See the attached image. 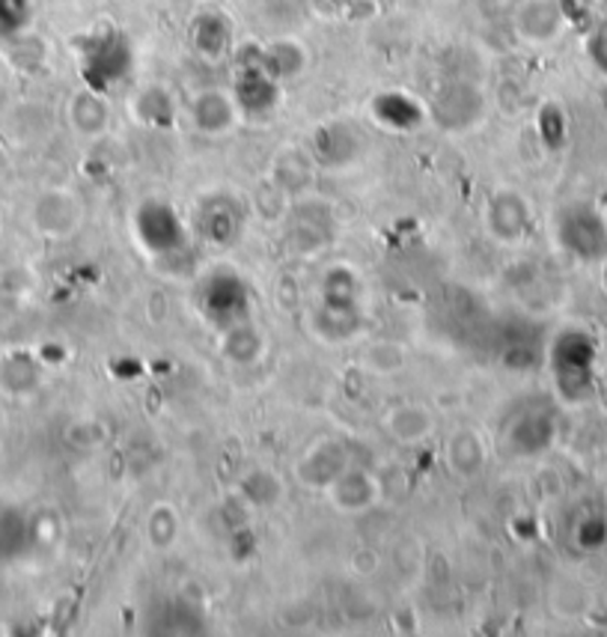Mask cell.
Instances as JSON below:
<instances>
[{
  "mask_svg": "<svg viewBox=\"0 0 607 637\" xmlns=\"http://www.w3.org/2000/svg\"><path fill=\"white\" fill-rule=\"evenodd\" d=\"M131 61H134L131 42L120 31L96 33L87 40L84 54H80L87 87L105 93L113 84H120L131 72Z\"/></svg>",
  "mask_w": 607,
  "mask_h": 637,
  "instance_id": "cell-1",
  "label": "cell"
},
{
  "mask_svg": "<svg viewBox=\"0 0 607 637\" xmlns=\"http://www.w3.org/2000/svg\"><path fill=\"white\" fill-rule=\"evenodd\" d=\"M232 99H236L241 114H250V117H269L271 110L280 105V80L271 78L269 72L262 69L259 54L250 63L239 66Z\"/></svg>",
  "mask_w": 607,
  "mask_h": 637,
  "instance_id": "cell-2",
  "label": "cell"
},
{
  "mask_svg": "<svg viewBox=\"0 0 607 637\" xmlns=\"http://www.w3.org/2000/svg\"><path fill=\"white\" fill-rule=\"evenodd\" d=\"M479 114H483V96L470 84H449L438 93V99L432 101V117L441 129H468L479 120Z\"/></svg>",
  "mask_w": 607,
  "mask_h": 637,
  "instance_id": "cell-3",
  "label": "cell"
},
{
  "mask_svg": "<svg viewBox=\"0 0 607 637\" xmlns=\"http://www.w3.org/2000/svg\"><path fill=\"white\" fill-rule=\"evenodd\" d=\"M236 117H239V105L227 93L203 90L197 99L191 101V120H194L197 131L212 134V138L227 134L236 126Z\"/></svg>",
  "mask_w": 607,
  "mask_h": 637,
  "instance_id": "cell-4",
  "label": "cell"
},
{
  "mask_svg": "<svg viewBox=\"0 0 607 637\" xmlns=\"http://www.w3.org/2000/svg\"><path fill=\"white\" fill-rule=\"evenodd\" d=\"M560 15L554 0H528L516 10V31L530 42H548L560 33Z\"/></svg>",
  "mask_w": 607,
  "mask_h": 637,
  "instance_id": "cell-5",
  "label": "cell"
},
{
  "mask_svg": "<svg viewBox=\"0 0 607 637\" xmlns=\"http://www.w3.org/2000/svg\"><path fill=\"white\" fill-rule=\"evenodd\" d=\"M138 229H140V239H143V248H155V241H159L161 233V248L173 250L176 248V241L182 239V227L176 215L170 212V206L164 203H143L138 212Z\"/></svg>",
  "mask_w": 607,
  "mask_h": 637,
  "instance_id": "cell-6",
  "label": "cell"
},
{
  "mask_svg": "<svg viewBox=\"0 0 607 637\" xmlns=\"http://www.w3.org/2000/svg\"><path fill=\"white\" fill-rule=\"evenodd\" d=\"M191 40H194V48L199 51V57L220 61L229 51V45H232V28H229L227 15H220V12H203V15H197L194 28H191Z\"/></svg>",
  "mask_w": 607,
  "mask_h": 637,
  "instance_id": "cell-7",
  "label": "cell"
},
{
  "mask_svg": "<svg viewBox=\"0 0 607 637\" xmlns=\"http://www.w3.org/2000/svg\"><path fill=\"white\" fill-rule=\"evenodd\" d=\"M69 120L75 131L87 134V138H96V134L108 129V101L93 87L75 93L69 101Z\"/></svg>",
  "mask_w": 607,
  "mask_h": 637,
  "instance_id": "cell-8",
  "label": "cell"
},
{
  "mask_svg": "<svg viewBox=\"0 0 607 637\" xmlns=\"http://www.w3.org/2000/svg\"><path fill=\"white\" fill-rule=\"evenodd\" d=\"M259 63L262 69L269 72L271 78H278L280 84L289 78H299L304 66H307V51L301 48L295 40H278L271 42L269 48L259 51Z\"/></svg>",
  "mask_w": 607,
  "mask_h": 637,
  "instance_id": "cell-9",
  "label": "cell"
},
{
  "mask_svg": "<svg viewBox=\"0 0 607 637\" xmlns=\"http://www.w3.org/2000/svg\"><path fill=\"white\" fill-rule=\"evenodd\" d=\"M358 143V131H351L343 122H330L316 134V152L325 164H346L349 159H355Z\"/></svg>",
  "mask_w": 607,
  "mask_h": 637,
  "instance_id": "cell-10",
  "label": "cell"
},
{
  "mask_svg": "<svg viewBox=\"0 0 607 637\" xmlns=\"http://www.w3.org/2000/svg\"><path fill=\"white\" fill-rule=\"evenodd\" d=\"M134 114L150 126H170L173 122V101L161 87H147L134 101Z\"/></svg>",
  "mask_w": 607,
  "mask_h": 637,
  "instance_id": "cell-11",
  "label": "cell"
},
{
  "mask_svg": "<svg viewBox=\"0 0 607 637\" xmlns=\"http://www.w3.org/2000/svg\"><path fill=\"white\" fill-rule=\"evenodd\" d=\"M390 429L399 441H420L426 439V432L432 429V420L426 418V409H397L390 418Z\"/></svg>",
  "mask_w": 607,
  "mask_h": 637,
  "instance_id": "cell-12",
  "label": "cell"
}]
</instances>
